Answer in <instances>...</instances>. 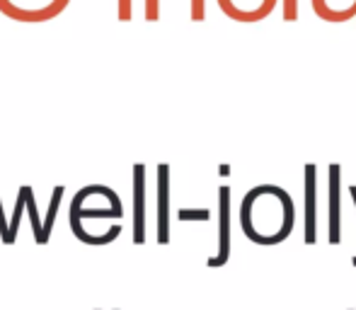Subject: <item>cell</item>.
Segmentation results:
<instances>
[{
	"label": "cell",
	"instance_id": "cell-1",
	"mask_svg": "<svg viewBox=\"0 0 356 310\" xmlns=\"http://www.w3.org/2000/svg\"><path fill=\"white\" fill-rule=\"evenodd\" d=\"M296 204L277 184H257L240 204V228L257 245H279L293 231Z\"/></svg>",
	"mask_w": 356,
	"mask_h": 310
},
{
	"label": "cell",
	"instance_id": "cell-2",
	"mask_svg": "<svg viewBox=\"0 0 356 310\" xmlns=\"http://www.w3.org/2000/svg\"><path fill=\"white\" fill-rule=\"evenodd\" d=\"M225 17L235 22H262L277 10L282 0H216Z\"/></svg>",
	"mask_w": 356,
	"mask_h": 310
},
{
	"label": "cell",
	"instance_id": "cell-3",
	"mask_svg": "<svg viewBox=\"0 0 356 310\" xmlns=\"http://www.w3.org/2000/svg\"><path fill=\"white\" fill-rule=\"evenodd\" d=\"M305 245H315L318 240V168L313 163L305 165Z\"/></svg>",
	"mask_w": 356,
	"mask_h": 310
},
{
	"label": "cell",
	"instance_id": "cell-4",
	"mask_svg": "<svg viewBox=\"0 0 356 310\" xmlns=\"http://www.w3.org/2000/svg\"><path fill=\"white\" fill-rule=\"evenodd\" d=\"M342 168L337 163L330 165V218H327V228L330 235L327 240L332 245H339L342 240Z\"/></svg>",
	"mask_w": 356,
	"mask_h": 310
},
{
	"label": "cell",
	"instance_id": "cell-5",
	"mask_svg": "<svg viewBox=\"0 0 356 310\" xmlns=\"http://www.w3.org/2000/svg\"><path fill=\"white\" fill-rule=\"evenodd\" d=\"M230 257V187L218 189V254L209 259V267H223Z\"/></svg>",
	"mask_w": 356,
	"mask_h": 310
},
{
	"label": "cell",
	"instance_id": "cell-6",
	"mask_svg": "<svg viewBox=\"0 0 356 310\" xmlns=\"http://www.w3.org/2000/svg\"><path fill=\"white\" fill-rule=\"evenodd\" d=\"M158 243H170V168L158 165Z\"/></svg>",
	"mask_w": 356,
	"mask_h": 310
},
{
	"label": "cell",
	"instance_id": "cell-7",
	"mask_svg": "<svg viewBox=\"0 0 356 310\" xmlns=\"http://www.w3.org/2000/svg\"><path fill=\"white\" fill-rule=\"evenodd\" d=\"M145 168H134V243L145 240Z\"/></svg>",
	"mask_w": 356,
	"mask_h": 310
},
{
	"label": "cell",
	"instance_id": "cell-8",
	"mask_svg": "<svg viewBox=\"0 0 356 310\" xmlns=\"http://www.w3.org/2000/svg\"><path fill=\"white\" fill-rule=\"evenodd\" d=\"M310 8L325 22H344V17L339 15L337 3L334 0H310Z\"/></svg>",
	"mask_w": 356,
	"mask_h": 310
},
{
	"label": "cell",
	"instance_id": "cell-9",
	"mask_svg": "<svg viewBox=\"0 0 356 310\" xmlns=\"http://www.w3.org/2000/svg\"><path fill=\"white\" fill-rule=\"evenodd\" d=\"M27 194H29V187H22V189H19L17 206H15V216H13V223H10V231H8V240H5V245H13V243H15V238H17L19 216H22V209L27 206Z\"/></svg>",
	"mask_w": 356,
	"mask_h": 310
},
{
	"label": "cell",
	"instance_id": "cell-10",
	"mask_svg": "<svg viewBox=\"0 0 356 310\" xmlns=\"http://www.w3.org/2000/svg\"><path fill=\"white\" fill-rule=\"evenodd\" d=\"M284 22H296L298 19V0H282Z\"/></svg>",
	"mask_w": 356,
	"mask_h": 310
},
{
	"label": "cell",
	"instance_id": "cell-11",
	"mask_svg": "<svg viewBox=\"0 0 356 310\" xmlns=\"http://www.w3.org/2000/svg\"><path fill=\"white\" fill-rule=\"evenodd\" d=\"M160 17V0H145V19L155 22Z\"/></svg>",
	"mask_w": 356,
	"mask_h": 310
},
{
	"label": "cell",
	"instance_id": "cell-12",
	"mask_svg": "<svg viewBox=\"0 0 356 310\" xmlns=\"http://www.w3.org/2000/svg\"><path fill=\"white\" fill-rule=\"evenodd\" d=\"M179 218H182V221H187V218H202V221H207L209 211L207 209H202V211H187V209H182V211H179Z\"/></svg>",
	"mask_w": 356,
	"mask_h": 310
},
{
	"label": "cell",
	"instance_id": "cell-13",
	"mask_svg": "<svg viewBox=\"0 0 356 310\" xmlns=\"http://www.w3.org/2000/svg\"><path fill=\"white\" fill-rule=\"evenodd\" d=\"M119 17L122 19L131 17V0H119Z\"/></svg>",
	"mask_w": 356,
	"mask_h": 310
},
{
	"label": "cell",
	"instance_id": "cell-14",
	"mask_svg": "<svg viewBox=\"0 0 356 310\" xmlns=\"http://www.w3.org/2000/svg\"><path fill=\"white\" fill-rule=\"evenodd\" d=\"M349 194H352V199H354V206H356V184H352V187H349ZM352 264L356 267V257H352Z\"/></svg>",
	"mask_w": 356,
	"mask_h": 310
}]
</instances>
